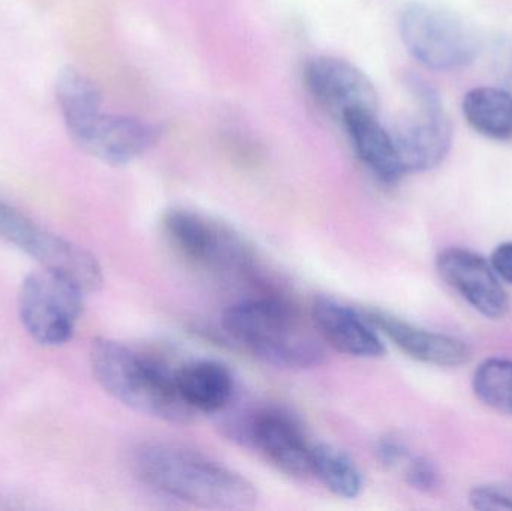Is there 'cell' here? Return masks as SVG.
I'll return each instance as SVG.
<instances>
[{
  "mask_svg": "<svg viewBox=\"0 0 512 511\" xmlns=\"http://www.w3.org/2000/svg\"><path fill=\"white\" fill-rule=\"evenodd\" d=\"M134 467L150 488L201 509L248 510L258 503L255 486L242 474L179 444H143Z\"/></svg>",
  "mask_w": 512,
  "mask_h": 511,
  "instance_id": "cell-1",
  "label": "cell"
},
{
  "mask_svg": "<svg viewBox=\"0 0 512 511\" xmlns=\"http://www.w3.org/2000/svg\"><path fill=\"white\" fill-rule=\"evenodd\" d=\"M222 326L234 342L267 365L303 371L324 363L321 336L283 297L265 293L242 300L225 311Z\"/></svg>",
  "mask_w": 512,
  "mask_h": 511,
  "instance_id": "cell-2",
  "label": "cell"
},
{
  "mask_svg": "<svg viewBox=\"0 0 512 511\" xmlns=\"http://www.w3.org/2000/svg\"><path fill=\"white\" fill-rule=\"evenodd\" d=\"M90 366L99 386L131 410L170 423L197 416L180 398L177 369L152 354L99 338L90 348Z\"/></svg>",
  "mask_w": 512,
  "mask_h": 511,
  "instance_id": "cell-3",
  "label": "cell"
},
{
  "mask_svg": "<svg viewBox=\"0 0 512 511\" xmlns=\"http://www.w3.org/2000/svg\"><path fill=\"white\" fill-rule=\"evenodd\" d=\"M400 36L426 68L451 71L474 62L480 42L463 18L432 3H409L400 15Z\"/></svg>",
  "mask_w": 512,
  "mask_h": 511,
  "instance_id": "cell-4",
  "label": "cell"
},
{
  "mask_svg": "<svg viewBox=\"0 0 512 511\" xmlns=\"http://www.w3.org/2000/svg\"><path fill=\"white\" fill-rule=\"evenodd\" d=\"M408 89L415 111L390 129L403 176L438 167L451 149L453 129L441 96L421 78L411 77Z\"/></svg>",
  "mask_w": 512,
  "mask_h": 511,
  "instance_id": "cell-5",
  "label": "cell"
},
{
  "mask_svg": "<svg viewBox=\"0 0 512 511\" xmlns=\"http://www.w3.org/2000/svg\"><path fill=\"white\" fill-rule=\"evenodd\" d=\"M84 291L59 273L42 269L24 279L18 294L21 323L42 345H63L83 312Z\"/></svg>",
  "mask_w": 512,
  "mask_h": 511,
  "instance_id": "cell-6",
  "label": "cell"
},
{
  "mask_svg": "<svg viewBox=\"0 0 512 511\" xmlns=\"http://www.w3.org/2000/svg\"><path fill=\"white\" fill-rule=\"evenodd\" d=\"M0 239L35 258L42 267L66 276L84 293L99 290L102 270L86 249L45 231L17 207L0 197Z\"/></svg>",
  "mask_w": 512,
  "mask_h": 511,
  "instance_id": "cell-7",
  "label": "cell"
},
{
  "mask_svg": "<svg viewBox=\"0 0 512 511\" xmlns=\"http://www.w3.org/2000/svg\"><path fill=\"white\" fill-rule=\"evenodd\" d=\"M165 234L173 248L194 263L231 272L254 269V251L221 222L192 210L174 209L164 216Z\"/></svg>",
  "mask_w": 512,
  "mask_h": 511,
  "instance_id": "cell-8",
  "label": "cell"
},
{
  "mask_svg": "<svg viewBox=\"0 0 512 511\" xmlns=\"http://www.w3.org/2000/svg\"><path fill=\"white\" fill-rule=\"evenodd\" d=\"M304 86L316 104L343 122L354 113H378V92L360 68L339 57L318 56L307 60Z\"/></svg>",
  "mask_w": 512,
  "mask_h": 511,
  "instance_id": "cell-9",
  "label": "cell"
},
{
  "mask_svg": "<svg viewBox=\"0 0 512 511\" xmlns=\"http://www.w3.org/2000/svg\"><path fill=\"white\" fill-rule=\"evenodd\" d=\"M439 276L484 317L502 318L510 308L507 291L490 261L469 249H444L436 258Z\"/></svg>",
  "mask_w": 512,
  "mask_h": 511,
  "instance_id": "cell-10",
  "label": "cell"
},
{
  "mask_svg": "<svg viewBox=\"0 0 512 511\" xmlns=\"http://www.w3.org/2000/svg\"><path fill=\"white\" fill-rule=\"evenodd\" d=\"M246 437L277 470L289 477L312 476V447L300 425L280 410L256 413L248 426Z\"/></svg>",
  "mask_w": 512,
  "mask_h": 511,
  "instance_id": "cell-11",
  "label": "cell"
},
{
  "mask_svg": "<svg viewBox=\"0 0 512 511\" xmlns=\"http://www.w3.org/2000/svg\"><path fill=\"white\" fill-rule=\"evenodd\" d=\"M363 315L376 330L417 362L456 368L471 359L469 345L454 336L423 329L382 309H364Z\"/></svg>",
  "mask_w": 512,
  "mask_h": 511,
  "instance_id": "cell-12",
  "label": "cell"
},
{
  "mask_svg": "<svg viewBox=\"0 0 512 511\" xmlns=\"http://www.w3.org/2000/svg\"><path fill=\"white\" fill-rule=\"evenodd\" d=\"M158 135V129L143 120L101 113L74 143L93 158L120 167L146 153Z\"/></svg>",
  "mask_w": 512,
  "mask_h": 511,
  "instance_id": "cell-13",
  "label": "cell"
},
{
  "mask_svg": "<svg viewBox=\"0 0 512 511\" xmlns=\"http://www.w3.org/2000/svg\"><path fill=\"white\" fill-rule=\"evenodd\" d=\"M312 323L325 344L339 353L357 359H376L385 353L375 327L363 312L337 300L319 297L312 306Z\"/></svg>",
  "mask_w": 512,
  "mask_h": 511,
  "instance_id": "cell-14",
  "label": "cell"
},
{
  "mask_svg": "<svg viewBox=\"0 0 512 511\" xmlns=\"http://www.w3.org/2000/svg\"><path fill=\"white\" fill-rule=\"evenodd\" d=\"M176 381L180 398L195 414L219 413L233 401L234 378L222 363H188L177 369Z\"/></svg>",
  "mask_w": 512,
  "mask_h": 511,
  "instance_id": "cell-15",
  "label": "cell"
},
{
  "mask_svg": "<svg viewBox=\"0 0 512 511\" xmlns=\"http://www.w3.org/2000/svg\"><path fill=\"white\" fill-rule=\"evenodd\" d=\"M342 123L358 158L379 180L394 183L402 179L393 137L379 122L378 113L349 114Z\"/></svg>",
  "mask_w": 512,
  "mask_h": 511,
  "instance_id": "cell-16",
  "label": "cell"
},
{
  "mask_svg": "<svg viewBox=\"0 0 512 511\" xmlns=\"http://www.w3.org/2000/svg\"><path fill=\"white\" fill-rule=\"evenodd\" d=\"M463 116L474 131L492 140H512V92L505 87H477L463 99Z\"/></svg>",
  "mask_w": 512,
  "mask_h": 511,
  "instance_id": "cell-17",
  "label": "cell"
},
{
  "mask_svg": "<svg viewBox=\"0 0 512 511\" xmlns=\"http://www.w3.org/2000/svg\"><path fill=\"white\" fill-rule=\"evenodd\" d=\"M56 96L72 140L83 134L102 113V98L96 84L74 68L60 72Z\"/></svg>",
  "mask_w": 512,
  "mask_h": 511,
  "instance_id": "cell-18",
  "label": "cell"
},
{
  "mask_svg": "<svg viewBox=\"0 0 512 511\" xmlns=\"http://www.w3.org/2000/svg\"><path fill=\"white\" fill-rule=\"evenodd\" d=\"M312 474L340 498L354 500L363 491V476L345 453L328 444H313Z\"/></svg>",
  "mask_w": 512,
  "mask_h": 511,
  "instance_id": "cell-19",
  "label": "cell"
},
{
  "mask_svg": "<svg viewBox=\"0 0 512 511\" xmlns=\"http://www.w3.org/2000/svg\"><path fill=\"white\" fill-rule=\"evenodd\" d=\"M475 396L486 407L512 416V360L492 357L484 360L472 378Z\"/></svg>",
  "mask_w": 512,
  "mask_h": 511,
  "instance_id": "cell-20",
  "label": "cell"
},
{
  "mask_svg": "<svg viewBox=\"0 0 512 511\" xmlns=\"http://www.w3.org/2000/svg\"><path fill=\"white\" fill-rule=\"evenodd\" d=\"M406 482L417 491H433L439 485V473L435 465L426 458H411L405 462Z\"/></svg>",
  "mask_w": 512,
  "mask_h": 511,
  "instance_id": "cell-21",
  "label": "cell"
},
{
  "mask_svg": "<svg viewBox=\"0 0 512 511\" xmlns=\"http://www.w3.org/2000/svg\"><path fill=\"white\" fill-rule=\"evenodd\" d=\"M469 500L477 510H512V492L502 486H477L469 494Z\"/></svg>",
  "mask_w": 512,
  "mask_h": 511,
  "instance_id": "cell-22",
  "label": "cell"
},
{
  "mask_svg": "<svg viewBox=\"0 0 512 511\" xmlns=\"http://www.w3.org/2000/svg\"><path fill=\"white\" fill-rule=\"evenodd\" d=\"M376 455H378L382 465L388 468L400 467L409 458L408 447L402 441L393 437L382 438L379 441L378 447H376Z\"/></svg>",
  "mask_w": 512,
  "mask_h": 511,
  "instance_id": "cell-23",
  "label": "cell"
},
{
  "mask_svg": "<svg viewBox=\"0 0 512 511\" xmlns=\"http://www.w3.org/2000/svg\"><path fill=\"white\" fill-rule=\"evenodd\" d=\"M493 270L501 281L512 285V242H505L493 251L490 258Z\"/></svg>",
  "mask_w": 512,
  "mask_h": 511,
  "instance_id": "cell-24",
  "label": "cell"
},
{
  "mask_svg": "<svg viewBox=\"0 0 512 511\" xmlns=\"http://www.w3.org/2000/svg\"><path fill=\"white\" fill-rule=\"evenodd\" d=\"M496 62L499 65V72H501L502 78L505 83L511 84L512 86V42L504 41L499 44L498 57Z\"/></svg>",
  "mask_w": 512,
  "mask_h": 511,
  "instance_id": "cell-25",
  "label": "cell"
}]
</instances>
